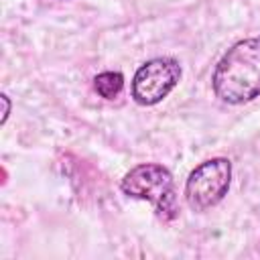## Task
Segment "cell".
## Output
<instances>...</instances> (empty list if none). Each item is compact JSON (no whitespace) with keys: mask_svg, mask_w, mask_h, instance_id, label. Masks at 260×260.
<instances>
[{"mask_svg":"<svg viewBox=\"0 0 260 260\" xmlns=\"http://www.w3.org/2000/svg\"><path fill=\"white\" fill-rule=\"evenodd\" d=\"M211 85L215 95L232 106L256 100L260 95V37L230 47L213 69Z\"/></svg>","mask_w":260,"mask_h":260,"instance_id":"cell-1","label":"cell"},{"mask_svg":"<svg viewBox=\"0 0 260 260\" xmlns=\"http://www.w3.org/2000/svg\"><path fill=\"white\" fill-rule=\"evenodd\" d=\"M232 183V162L223 156L209 158L195 167L185 183V199L191 209L205 211L217 205L230 189Z\"/></svg>","mask_w":260,"mask_h":260,"instance_id":"cell-3","label":"cell"},{"mask_svg":"<svg viewBox=\"0 0 260 260\" xmlns=\"http://www.w3.org/2000/svg\"><path fill=\"white\" fill-rule=\"evenodd\" d=\"M0 100H2V104H4V112H2V120H0V122L4 124V122H6V118H8V114H10V100H8V95H6V93H2V95H0Z\"/></svg>","mask_w":260,"mask_h":260,"instance_id":"cell-6","label":"cell"},{"mask_svg":"<svg viewBox=\"0 0 260 260\" xmlns=\"http://www.w3.org/2000/svg\"><path fill=\"white\" fill-rule=\"evenodd\" d=\"M124 195L132 199H144L154 205L156 215L162 221H171L179 215L175 179L169 169L156 162H144L130 169L120 181Z\"/></svg>","mask_w":260,"mask_h":260,"instance_id":"cell-2","label":"cell"},{"mask_svg":"<svg viewBox=\"0 0 260 260\" xmlns=\"http://www.w3.org/2000/svg\"><path fill=\"white\" fill-rule=\"evenodd\" d=\"M181 65L171 57H156L138 67L132 79V98L140 106L162 102L179 83Z\"/></svg>","mask_w":260,"mask_h":260,"instance_id":"cell-4","label":"cell"},{"mask_svg":"<svg viewBox=\"0 0 260 260\" xmlns=\"http://www.w3.org/2000/svg\"><path fill=\"white\" fill-rule=\"evenodd\" d=\"M93 89L104 100H114L124 89V75L120 71H104L93 77Z\"/></svg>","mask_w":260,"mask_h":260,"instance_id":"cell-5","label":"cell"}]
</instances>
